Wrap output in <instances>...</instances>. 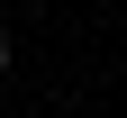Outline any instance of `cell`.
I'll list each match as a JSON object with an SVG mask.
<instances>
[{
    "mask_svg": "<svg viewBox=\"0 0 127 118\" xmlns=\"http://www.w3.org/2000/svg\"><path fill=\"white\" fill-rule=\"evenodd\" d=\"M0 73H9V27H0Z\"/></svg>",
    "mask_w": 127,
    "mask_h": 118,
    "instance_id": "1",
    "label": "cell"
}]
</instances>
